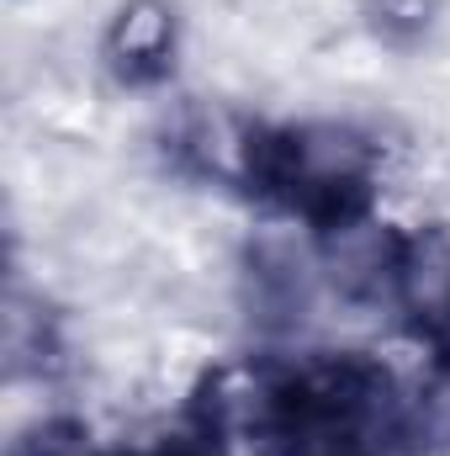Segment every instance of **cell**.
I'll return each mask as SVG.
<instances>
[{
	"label": "cell",
	"mask_w": 450,
	"mask_h": 456,
	"mask_svg": "<svg viewBox=\"0 0 450 456\" xmlns=\"http://www.w3.org/2000/svg\"><path fill=\"white\" fill-rule=\"evenodd\" d=\"M414 233L387 224L371 202L350 208L318 224V271H324V292L344 303H392L398 308V271H403V249ZM403 314V308H398Z\"/></svg>",
	"instance_id": "1"
},
{
	"label": "cell",
	"mask_w": 450,
	"mask_h": 456,
	"mask_svg": "<svg viewBox=\"0 0 450 456\" xmlns=\"http://www.w3.org/2000/svg\"><path fill=\"white\" fill-rule=\"evenodd\" d=\"M186 48L181 0H117L96 32V64L122 91H154L175 75Z\"/></svg>",
	"instance_id": "2"
},
{
	"label": "cell",
	"mask_w": 450,
	"mask_h": 456,
	"mask_svg": "<svg viewBox=\"0 0 450 456\" xmlns=\"http://www.w3.org/2000/svg\"><path fill=\"white\" fill-rule=\"evenodd\" d=\"M398 308L403 319L424 324V330H450V224L419 228L403 249V271H398Z\"/></svg>",
	"instance_id": "3"
},
{
	"label": "cell",
	"mask_w": 450,
	"mask_h": 456,
	"mask_svg": "<svg viewBox=\"0 0 450 456\" xmlns=\"http://www.w3.org/2000/svg\"><path fill=\"white\" fill-rule=\"evenodd\" d=\"M424 456H450V425L440 430V436H430V446H424Z\"/></svg>",
	"instance_id": "4"
},
{
	"label": "cell",
	"mask_w": 450,
	"mask_h": 456,
	"mask_svg": "<svg viewBox=\"0 0 450 456\" xmlns=\"http://www.w3.org/2000/svg\"><path fill=\"white\" fill-rule=\"evenodd\" d=\"M101 456H154V452H138V446H107Z\"/></svg>",
	"instance_id": "5"
}]
</instances>
